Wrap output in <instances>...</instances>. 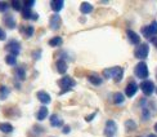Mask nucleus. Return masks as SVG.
<instances>
[{
	"instance_id": "2f4dec72",
	"label": "nucleus",
	"mask_w": 157,
	"mask_h": 137,
	"mask_svg": "<svg viewBox=\"0 0 157 137\" xmlns=\"http://www.w3.org/2000/svg\"><path fill=\"white\" fill-rule=\"evenodd\" d=\"M6 39V34H5V31L0 27V40H5Z\"/></svg>"
},
{
	"instance_id": "a878e982",
	"label": "nucleus",
	"mask_w": 157,
	"mask_h": 137,
	"mask_svg": "<svg viewBox=\"0 0 157 137\" xmlns=\"http://www.w3.org/2000/svg\"><path fill=\"white\" fill-rule=\"evenodd\" d=\"M22 2H19V0H13V2L10 3L12 5V8L14 9V10H18V12H21L22 10Z\"/></svg>"
},
{
	"instance_id": "412c9836",
	"label": "nucleus",
	"mask_w": 157,
	"mask_h": 137,
	"mask_svg": "<svg viewBox=\"0 0 157 137\" xmlns=\"http://www.w3.org/2000/svg\"><path fill=\"white\" fill-rule=\"evenodd\" d=\"M62 43H63V40H62L61 36H54V38H52L49 40L50 47H59V45H62Z\"/></svg>"
},
{
	"instance_id": "aec40b11",
	"label": "nucleus",
	"mask_w": 157,
	"mask_h": 137,
	"mask_svg": "<svg viewBox=\"0 0 157 137\" xmlns=\"http://www.w3.org/2000/svg\"><path fill=\"white\" fill-rule=\"evenodd\" d=\"M4 23H5V26L8 29H14L16 27V19L13 18L12 16H6L4 18Z\"/></svg>"
},
{
	"instance_id": "f257e3e1",
	"label": "nucleus",
	"mask_w": 157,
	"mask_h": 137,
	"mask_svg": "<svg viewBox=\"0 0 157 137\" xmlns=\"http://www.w3.org/2000/svg\"><path fill=\"white\" fill-rule=\"evenodd\" d=\"M103 76L106 79H113L115 82H121L122 76H124V70L120 66H113L103 70Z\"/></svg>"
},
{
	"instance_id": "5701e85b",
	"label": "nucleus",
	"mask_w": 157,
	"mask_h": 137,
	"mask_svg": "<svg viewBox=\"0 0 157 137\" xmlns=\"http://www.w3.org/2000/svg\"><path fill=\"white\" fill-rule=\"evenodd\" d=\"M8 96H9V88L5 86H2L0 87V100H5Z\"/></svg>"
},
{
	"instance_id": "7c9ffc66",
	"label": "nucleus",
	"mask_w": 157,
	"mask_h": 137,
	"mask_svg": "<svg viewBox=\"0 0 157 137\" xmlns=\"http://www.w3.org/2000/svg\"><path fill=\"white\" fill-rule=\"evenodd\" d=\"M23 5H25V8H30V9H31L32 6L35 5V2H34V0H25Z\"/></svg>"
},
{
	"instance_id": "393cba45",
	"label": "nucleus",
	"mask_w": 157,
	"mask_h": 137,
	"mask_svg": "<svg viewBox=\"0 0 157 137\" xmlns=\"http://www.w3.org/2000/svg\"><path fill=\"white\" fill-rule=\"evenodd\" d=\"M5 62H6V65H9V66H14V65L17 63V57L12 56V54H8L5 57Z\"/></svg>"
},
{
	"instance_id": "39448f33",
	"label": "nucleus",
	"mask_w": 157,
	"mask_h": 137,
	"mask_svg": "<svg viewBox=\"0 0 157 137\" xmlns=\"http://www.w3.org/2000/svg\"><path fill=\"white\" fill-rule=\"evenodd\" d=\"M142 34L147 39H152V38L157 36V21H152L151 25L144 26V27L142 29Z\"/></svg>"
},
{
	"instance_id": "423d86ee",
	"label": "nucleus",
	"mask_w": 157,
	"mask_h": 137,
	"mask_svg": "<svg viewBox=\"0 0 157 137\" xmlns=\"http://www.w3.org/2000/svg\"><path fill=\"white\" fill-rule=\"evenodd\" d=\"M140 89L144 93V96H151L155 92V83L152 80H144L140 83Z\"/></svg>"
},
{
	"instance_id": "cd10ccee",
	"label": "nucleus",
	"mask_w": 157,
	"mask_h": 137,
	"mask_svg": "<svg viewBox=\"0 0 157 137\" xmlns=\"http://www.w3.org/2000/svg\"><path fill=\"white\" fill-rule=\"evenodd\" d=\"M125 127H126L128 131H134V129L136 128V124H135V123H134L133 120H126Z\"/></svg>"
},
{
	"instance_id": "b1692460",
	"label": "nucleus",
	"mask_w": 157,
	"mask_h": 137,
	"mask_svg": "<svg viewBox=\"0 0 157 137\" xmlns=\"http://www.w3.org/2000/svg\"><path fill=\"white\" fill-rule=\"evenodd\" d=\"M16 76H17V79L19 80H25V78H26V71L23 67H17L16 70Z\"/></svg>"
},
{
	"instance_id": "f704fd0d",
	"label": "nucleus",
	"mask_w": 157,
	"mask_h": 137,
	"mask_svg": "<svg viewBox=\"0 0 157 137\" xmlns=\"http://www.w3.org/2000/svg\"><path fill=\"white\" fill-rule=\"evenodd\" d=\"M151 43L155 45V47H157V36H155V38L151 39Z\"/></svg>"
},
{
	"instance_id": "dca6fc26",
	"label": "nucleus",
	"mask_w": 157,
	"mask_h": 137,
	"mask_svg": "<svg viewBox=\"0 0 157 137\" xmlns=\"http://www.w3.org/2000/svg\"><path fill=\"white\" fill-rule=\"evenodd\" d=\"M49 120H50V126H52V127H62V126H63V120H62L57 114L52 115Z\"/></svg>"
},
{
	"instance_id": "20e7f679",
	"label": "nucleus",
	"mask_w": 157,
	"mask_h": 137,
	"mask_svg": "<svg viewBox=\"0 0 157 137\" xmlns=\"http://www.w3.org/2000/svg\"><path fill=\"white\" fill-rule=\"evenodd\" d=\"M148 53H149V45L147 43H140L134 50V56L140 61L146 60L148 57Z\"/></svg>"
},
{
	"instance_id": "0eeeda50",
	"label": "nucleus",
	"mask_w": 157,
	"mask_h": 137,
	"mask_svg": "<svg viewBox=\"0 0 157 137\" xmlns=\"http://www.w3.org/2000/svg\"><path fill=\"white\" fill-rule=\"evenodd\" d=\"M5 50H8L9 54L17 57L19 54V52H21V44H19L18 42H16V40H12L10 43L6 44Z\"/></svg>"
},
{
	"instance_id": "4be33fe9",
	"label": "nucleus",
	"mask_w": 157,
	"mask_h": 137,
	"mask_svg": "<svg viewBox=\"0 0 157 137\" xmlns=\"http://www.w3.org/2000/svg\"><path fill=\"white\" fill-rule=\"evenodd\" d=\"M0 131L3 133H10L13 132V126L9 123H0Z\"/></svg>"
},
{
	"instance_id": "bb28decb",
	"label": "nucleus",
	"mask_w": 157,
	"mask_h": 137,
	"mask_svg": "<svg viewBox=\"0 0 157 137\" xmlns=\"http://www.w3.org/2000/svg\"><path fill=\"white\" fill-rule=\"evenodd\" d=\"M22 17L25 19H31V16H32V10L30 8H22Z\"/></svg>"
},
{
	"instance_id": "ddd939ff",
	"label": "nucleus",
	"mask_w": 157,
	"mask_h": 137,
	"mask_svg": "<svg viewBox=\"0 0 157 137\" xmlns=\"http://www.w3.org/2000/svg\"><path fill=\"white\" fill-rule=\"evenodd\" d=\"M37 99H39V101H40L41 103H44V105H47V103H49L50 101H52V99H50V96L47 93V92H44V91H39L37 92Z\"/></svg>"
},
{
	"instance_id": "4c0bfd02",
	"label": "nucleus",
	"mask_w": 157,
	"mask_h": 137,
	"mask_svg": "<svg viewBox=\"0 0 157 137\" xmlns=\"http://www.w3.org/2000/svg\"><path fill=\"white\" fill-rule=\"evenodd\" d=\"M155 131L157 132V123H156V124H155Z\"/></svg>"
},
{
	"instance_id": "a211bd4d",
	"label": "nucleus",
	"mask_w": 157,
	"mask_h": 137,
	"mask_svg": "<svg viewBox=\"0 0 157 137\" xmlns=\"http://www.w3.org/2000/svg\"><path fill=\"white\" fill-rule=\"evenodd\" d=\"M88 80L93 84V86H101L102 84V78L99 75H97V74H90L88 76Z\"/></svg>"
},
{
	"instance_id": "c9c22d12",
	"label": "nucleus",
	"mask_w": 157,
	"mask_h": 137,
	"mask_svg": "<svg viewBox=\"0 0 157 137\" xmlns=\"http://www.w3.org/2000/svg\"><path fill=\"white\" fill-rule=\"evenodd\" d=\"M39 57H40V52H37V53L35 52V53H34V58L36 60V58H39Z\"/></svg>"
},
{
	"instance_id": "2eb2a0df",
	"label": "nucleus",
	"mask_w": 157,
	"mask_h": 137,
	"mask_svg": "<svg viewBox=\"0 0 157 137\" xmlns=\"http://www.w3.org/2000/svg\"><path fill=\"white\" fill-rule=\"evenodd\" d=\"M57 71L59 74H64L67 71V62L63 60V58H59L57 61Z\"/></svg>"
},
{
	"instance_id": "6e6552de",
	"label": "nucleus",
	"mask_w": 157,
	"mask_h": 137,
	"mask_svg": "<svg viewBox=\"0 0 157 137\" xmlns=\"http://www.w3.org/2000/svg\"><path fill=\"white\" fill-rule=\"evenodd\" d=\"M117 132V124L115 120H108L106 123V127H104V135L107 137H113Z\"/></svg>"
},
{
	"instance_id": "4468645a",
	"label": "nucleus",
	"mask_w": 157,
	"mask_h": 137,
	"mask_svg": "<svg viewBox=\"0 0 157 137\" xmlns=\"http://www.w3.org/2000/svg\"><path fill=\"white\" fill-rule=\"evenodd\" d=\"M48 107H45V106H41L40 109L37 110V113H36V119L37 120H44V119H47V116H48Z\"/></svg>"
},
{
	"instance_id": "ea45409f",
	"label": "nucleus",
	"mask_w": 157,
	"mask_h": 137,
	"mask_svg": "<svg viewBox=\"0 0 157 137\" xmlns=\"http://www.w3.org/2000/svg\"><path fill=\"white\" fill-rule=\"evenodd\" d=\"M156 79H157V74H156Z\"/></svg>"
},
{
	"instance_id": "6ab92c4d",
	"label": "nucleus",
	"mask_w": 157,
	"mask_h": 137,
	"mask_svg": "<svg viewBox=\"0 0 157 137\" xmlns=\"http://www.w3.org/2000/svg\"><path fill=\"white\" fill-rule=\"evenodd\" d=\"M113 102L116 105H122V103L125 102V96H124L121 92H116L113 95Z\"/></svg>"
},
{
	"instance_id": "f3484780",
	"label": "nucleus",
	"mask_w": 157,
	"mask_h": 137,
	"mask_svg": "<svg viewBox=\"0 0 157 137\" xmlns=\"http://www.w3.org/2000/svg\"><path fill=\"white\" fill-rule=\"evenodd\" d=\"M91 10H93V5H91L90 3L82 2L80 4V12L82 13V14H89V13H91Z\"/></svg>"
},
{
	"instance_id": "58836bf2",
	"label": "nucleus",
	"mask_w": 157,
	"mask_h": 137,
	"mask_svg": "<svg viewBox=\"0 0 157 137\" xmlns=\"http://www.w3.org/2000/svg\"><path fill=\"white\" fill-rule=\"evenodd\" d=\"M155 91H156V93H157V88H156V89H155Z\"/></svg>"
},
{
	"instance_id": "1a4fd4ad",
	"label": "nucleus",
	"mask_w": 157,
	"mask_h": 137,
	"mask_svg": "<svg viewBox=\"0 0 157 137\" xmlns=\"http://www.w3.org/2000/svg\"><path fill=\"white\" fill-rule=\"evenodd\" d=\"M49 26H50L52 30H58V29H59V26H61V17H59V14L54 13V14L50 17Z\"/></svg>"
},
{
	"instance_id": "f8f14e48",
	"label": "nucleus",
	"mask_w": 157,
	"mask_h": 137,
	"mask_svg": "<svg viewBox=\"0 0 157 137\" xmlns=\"http://www.w3.org/2000/svg\"><path fill=\"white\" fill-rule=\"evenodd\" d=\"M63 5H64L63 0H52L50 2V9L58 14V12L63 9Z\"/></svg>"
},
{
	"instance_id": "9b49d317",
	"label": "nucleus",
	"mask_w": 157,
	"mask_h": 137,
	"mask_svg": "<svg viewBox=\"0 0 157 137\" xmlns=\"http://www.w3.org/2000/svg\"><path fill=\"white\" fill-rule=\"evenodd\" d=\"M126 35L129 38V42L132 44H135V45H139L140 44V36L136 34L135 31L133 30H126Z\"/></svg>"
},
{
	"instance_id": "9d476101",
	"label": "nucleus",
	"mask_w": 157,
	"mask_h": 137,
	"mask_svg": "<svg viewBox=\"0 0 157 137\" xmlns=\"http://www.w3.org/2000/svg\"><path fill=\"white\" fill-rule=\"evenodd\" d=\"M136 92H138V84L134 83V82H130L125 88V95L128 97H134Z\"/></svg>"
},
{
	"instance_id": "c85d7f7f",
	"label": "nucleus",
	"mask_w": 157,
	"mask_h": 137,
	"mask_svg": "<svg viewBox=\"0 0 157 137\" xmlns=\"http://www.w3.org/2000/svg\"><path fill=\"white\" fill-rule=\"evenodd\" d=\"M25 34H26V36H27V38L32 36V35H34V27H32V26H29V27H26V29H25Z\"/></svg>"
},
{
	"instance_id": "72a5a7b5",
	"label": "nucleus",
	"mask_w": 157,
	"mask_h": 137,
	"mask_svg": "<svg viewBox=\"0 0 157 137\" xmlns=\"http://www.w3.org/2000/svg\"><path fill=\"white\" fill-rule=\"evenodd\" d=\"M31 19H32V21H37V19H39V14H36V13H32Z\"/></svg>"
},
{
	"instance_id": "f03ea898",
	"label": "nucleus",
	"mask_w": 157,
	"mask_h": 137,
	"mask_svg": "<svg viewBox=\"0 0 157 137\" xmlns=\"http://www.w3.org/2000/svg\"><path fill=\"white\" fill-rule=\"evenodd\" d=\"M58 86L61 88V93H66L72 87L76 86V82L74 78H71V76H63L62 79L58 80Z\"/></svg>"
},
{
	"instance_id": "c756f323",
	"label": "nucleus",
	"mask_w": 157,
	"mask_h": 137,
	"mask_svg": "<svg viewBox=\"0 0 157 137\" xmlns=\"http://www.w3.org/2000/svg\"><path fill=\"white\" fill-rule=\"evenodd\" d=\"M8 6L9 4L8 3H5V2H0V13H4L8 10Z\"/></svg>"
},
{
	"instance_id": "473e14b6",
	"label": "nucleus",
	"mask_w": 157,
	"mask_h": 137,
	"mask_svg": "<svg viewBox=\"0 0 157 137\" xmlns=\"http://www.w3.org/2000/svg\"><path fill=\"white\" fill-rule=\"evenodd\" d=\"M70 131H71V128H70V126H64V127H63V129H62V132H63L64 135H67V133H70Z\"/></svg>"
},
{
	"instance_id": "e433bc0d",
	"label": "nucleus",
	"mask_w": 157,
	"mask_h": 137,
	"mask_svg": "<svg viewBox=\"0 0 157 137\" xmlns=\"http://www.w3.org/2000/svg\"><path fill=\"white\" fill-rule=\"evenodd\" d=\"M148 137H157L156 135H148Z\"/></svg>"
},
{
	"instance_id": "7ed1b4c3",
	"label": "nucleus",
	"mask_w": 157,
	"mask_h": 137,
	"mask_svg": "<svg viewBox=\"0 0 157 137\" xmlns=\"http://www.w3.org/2000/svg\"><path fill=\"white\" fill-rule=\"evenodd\" d=\"M134 74L136 78H139V79H147L149 75V70H148L147 63L144 61H140L139 63H136V66L134 69Z\"/></svg>"
}]
</instances>
